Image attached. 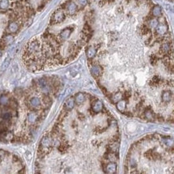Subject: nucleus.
I'll return each instance as SVG.
<instances>
[{
	"label": "nucleus",
	"instance_id": "nucleus-1",
	"mask_svg": "<svg viewBox=\"0 0 174 174\" xmlns=\"http://www.w3.org/2000/svg\"><path fill=\"white\" fill-rule=\"evenodd\" d=\"M65 19V14L62 10H57L51 17L52 23H60Z\"/></svg>",
	"mask_w": 174,
	"mask_h": 174
},
{
	"label": "nucleus",
	"instance_id": "nucleus-2",
	"mask_svg": "<svg viewBox=\"0 0 174 174\" xmlns=\"http://www.w3.org/2000/svg\"><path fill=\"white\" fill-rule=\"evenodd\" d=\"M71 33H72V29L70 27H67L64 28V30H62L59 35V39L60 41H65L68 39H69V37L71 36Z\"/></svg>",
	"mask_w": 174,
	"mask_h": 174
},
{
	"label": "nucleus",
	"instance_id": "nucleus-3",
	"mask_svg": "<svg viewBox=\"0 0 174 174\" xmlns=\"http://www.w3.org/2000/svg\"><path fill=\"white\" fill-rule=\"evenodd\" d=\"M39 87L40 88V89L42 90V92H44L45 94H48L51 92V87L48 84V83L47 82V80L41 79L39 80Z\"/></svg>",
	"mask_w": 174,
	"mask_h": 174
},
{
	"label": "nucleus",
	"instance_id": "nucleus-4",
	"mask_svg": "<svg viewBox=\"0 0 174 174\" xmlns=\"http://www.w3.org/2000/svg\"><path fill=\"white\" fill-rule=\"evenodd\" d=\"M77 9H78V7H77V5L74 2H69L67 3V6H66V10L68 11V13L70 15H73L76 13V11H77Z\"/></svg>",
	"mask_w": 174,
	"mask_h": 174
},
{
	"label": "nucleus",
	"instance_id": "nucleus-5",
	"mask_svg": "<svg viewBox=\"0 0 174 174\" xmlns=\"http://www.w3.org/2000/svg\"><path fill=\"white\" fill-rule=\"evenodd\" d=\"M156 32L159 36H164L168 32L167 25L164 23H158V25L156 27Z\"/></svg>",
	"mask_w": 174,
	"mask_h": 174
},
{
	"label": "nucleus",
	"instance_id": "nucleus-6",
	"mask_svg": "<svg viewBox=\"0 0 174 174\" xmlns=\"http://www.w3.org/2000/svg\"><path fill=\"white\" fill-rule=\"evenodd\" d=\"M103 104L102 103L101 100H96L92 104V111L96 113H99L101 111L103 110Z\"/></svg>",
	"mask_w": 174,
	"mask_h": 174
},
{
	"label": "nucleus",
	"instance_id": "nucleus-7",
	"mask_svg": "<svg viewBox=\"0 0 174 174\" xmlns=\"http://www.w3.org/2000/svg\"><path fill=\"white\" fill-rule=\"evenodd\" d=\"M116 169H117V165L115 162H110V163L107 164L106 167H105V172L107 173L112 174L115 173L116 172Z\"/></svg>",
	"mask_w": 174,
	"mask_h": 174
},
{
	"label": "nucleus",
	"instance_id": "nucleus-8",
	"mask_svg": "<svg viewBox=\"0 0 174 174\" xmlns=\"http://www.w3.org/2000/svg\"><path fill=\"white\" fill-rule=\"evenodd\" d=\"M18 29H19V25L17 22L13 21L11 22L9 25H8V27H7V30L8 32L11 33V34H14V33H16L18 32Z\"/></svg>",
	"mask_w": 174,
	"mask_h": 174
},
{
	"label": "nucleus",
	"instance_id": "nucleus-9",
	"mask_svg": "<svg viewBox=\"0 0 174 174\" xmlns=\"http://www.w3.org/2000/svg\"><path fill=\"white\" fill-rule=\"evenodd\" d=\"M74 99H75V103H76L77 104H82V103L85 101L86 99L85 95H84L83 92L77 93V94L75 95V96Z\"/></svg>",
	"mask_w": 174,
	"mask_h": 174
},
{
	"label": "nucleus",
	"instance_id": "nucleus-10",
	"mask_svg": "<svg viewBox=\"0 0 174 174\" xmlns=\"http://www.w3.org/2000/svg\"><path fill=\"white\" fill-rule=\"evenodd\" d=\"M30 105L34 108H39L40 105H41V102H40V99L36 96H34L30 99Z\"/></svg>",
	"mask_w": 174,
	"mask_h": 174
},
{
	"label": "nucleus",
	"instance_id": "nucleus-11",
	"mask_svg": "<svg viewBox=\"0 0 174 174\" xmlns=\"http://www.w3.org/2000/svg\"><path fill=\"white\" fill-rule=\"evenodd\" d=\"M96 52H97V51H96V47H89L88 50H87V51H86V54H87V57L88 58L89 60H92L93 59L94 57L96 56Z\"/></svg>",
	"mask_w": 174,
	"mask_h": 174
},
{
	"label": "nucleus",
	"instance_id": "nucleus-12",
	"mask_svg": "<svg viewBox=\"0 0 174 174\" xmlns=\"http://www.w3.org/2000/svg\"><path fill=\"white\" fill-rule=\"evenodd\" d=\"M75 106V99L74 98H69L66 101H65V103H64V107H65V108L67 109L68 111L71 110Z\"/></svg>",
	"mask_w": 174,
	"mask_h": 174
},
{
	"label": "nucleus",
	"instance_id": "nucleus-13",
	"mask_svg": "<svg viewBox=\"0 0 174 174\" xmlns=\"http://www.w3.org/2000/svg\"><path fill=\"white\" fill-rule=\"evenodd\" d=\"M91 72L94 76H99L102 73V68L99 65H93L91 68Z\"/></svg>",
	"mask_w": 174,
	"mask_h": 174
},
{
	"label": "nucleus",
	"instance_id": "nucleus-14",
	"mask_svg": "<svg viewBox=\"0 0 174 174\" xmlns=\"http://www.w3.org/2000/svg\"><path fill=\"white\" fill-rule=\"evenodd\" d=\"M161 98L164 103H169L172 99V92L170 91H164L161 95Z\"/></svg>",
	"mask_w": 174,
	"mask_h": 174
},
{
	"label": "nucleus",
	"instance_id": "nucleus-15",
	"mask_svg": "<svg viewBox=\"0 0 174 174\" xmlns=\"http://www.w3.org/2000/svg\"><path fill=\"white\" fill-rule=\"evenodd\" d=\"M152 14L156 18H158V17L161 16V14H162V9H161V7L160 6H158V5L154 6L153 7V10H152Z\"/></svg>",
	"mask_w": 174,
	"mask_h": 174
},
{
	"label": "nucleus",
	"instance_id": "nucleus-16",
	"mask_svg": "<svg viewBox=\"0 0 174 174\" xmlns=\"http://www.w3.org/2000/svg\"><path fill=\"white\" fill-rule=\"evenodd\" d=\"M116 103V108L118 110L121 112H124L126 109V101L124 99H121Z\"/></svg>",
	"mask_w": 174,
	"mask_h": 174
},
{
	"label": "nucleus",
	"instance_id": "nucleus-17",
	"mask_svg": "<svg viewBox=\"0 0 174 174\" xmlns=\"http://www.w3.org/2000/svg\"><path fill=\"white\" fill-rule=\"evenodd\" d=\"M38 119V115L36 112H30L27 115V121L30 124H34Z\"/></svg>",
	"mask_w": 174,
	"mask_h": 174
},
{
	"label": "nucleus",
	"instance_id": "nucleus-18",
	"mask_svg": "<svg viewBox=\"0 0 174 174\" xmlns=\"http://www.w3.org/2000/svg\"><path fill=\"white\" fill-rule=\"evenodd\" d=\"M10 103V99L6 95H2L0 96V105L1 106H7Z\"/></svg>",
	"mask_w": 174,
	"mask_h": 174
},
{
	"label": "nucleus",
	"instance_id": "nucleus-19",
	"mask_svg": "<svg viewBox=\"0 0 174 174\" xmlns=\"http://www.w3.org/2000/svg\"><path fill=\"white\" fill-rule=\"evenodd\" d=\"M51 144V140L50 137H47V136L43 137L42 141H41V146H42L43 148H45V149H46V148H49Z\"/></svg>",
	"mask_w": 174,
	"mask_h": 174
},
{
	"label": "nucleus",
	"instance_id": "nucleus-20",
	"mask_svg": "<svg viewBox=\"0 0 174 174\" xmlns=\"http://www.w3.org/2000/svg\"><path fill=\"white\" fill-rule=\"evenodd\" d=\"M160 51L164 54H166L170 51V44L168 43H164L160 47Z\"/></svg>",
	"mask_w": 174,
	"mask_h": 174
},
{
	"label": "nucleus",
	"instance_id": "nucleus-21",
	"mask_svg": "<svg viewBox=\"0 0 174 174\" xmlns=\"http://www.w3.org/2000/svg\"><path fill=\"white\" fill-rule=\"evenodd\" d=\"M13 41H14V37L11 36V35H7V36L3 38V43L4 44H6V45L11 44Z\"/></svg>",
	"mask_w": 174,
	"mask_h": 174
},
{
	"label": "nucleus",
	"instance_id": "nucleus-22",
	"mask_svg": "<svg viewBox=\"0 0 174 174\" xmlns=\"http://www.w3.org/2000/svg\"><path fill=\"white\" fill-rule=\"evenodd\" d=\"M2 119L5 121H11V119L12 118V114L9 112H3L2 114Z\"/></svg>",
	"mask_w": 174,
	"mask_h": 174
},
{
	"label": "nucleus",
	"instance_id": "nucleus-23",
	"mask_svg": "<svg viewBox=\"0 0 174 174\" xmlns=\"http://www.w3.org/2000/svg\"><path fill=\"white\" fill-rule=\"evenodd\" d=\"M9 7V1L8 0H0V9L7 10Z\"/></svg>",
	"mask_w": 174,
	"mask_h": 174
},
{
	"label": "nucleus",
	"instance_id": "nucleus-24",
	"mask_svg": "<svg viewBox=\"0 0 174 174\" xmlns=\"http://www.w3.org/2000/svg\"><path fill=\"white\" fill-rule=\"evenodd\" d=\"M159 22L156 18H152L149 21V26L151 28H156V27L158 25Z\"/></svg>",
	"mask_w": 174,
	"mask_h": 174
},
{
	"label": "nucleus",
	"instance_id": "nucleus-25",
	"mask_svg": "<svg viewBox=\"0 0 174 174\" xmlns=\"http://www.w3.org/2000/svg\"><path fill=\"white\" fill-rule=\"evenodd\" d=\"M123 99V95H122V93L121 92L115 93L113 97H112V99H113L114 103H116V102H118L119 100H121V99Z\"/></svg>",
	"mask_w": 174,
	"mask_h": 174
},
{
	"label": "nucleus",
	"instance_id": "nucleus-26",
	"mask_svg": "<svg viewBox=\"0 0 174 174\" xmlns=\"http://www.w3.org/2000/svg\"><path fill=\"white\" fill-rule=\"evenodd\" d=\"M145 116L147 120H153V112L151 110H147L145 113Z\"/></svg>",
	"mask_w": 174,
	"mask_h": 174
},
{
	"label": "nucleus",
	"instance_id": "nucleus-27",
	"mask_svg": "<svg viewBox=\"0 0 174 174\" xmlns=\"http://www.w3.org/2000/svg\"><path fill=\"white\" fill-rule=\"evenodd\" d=\"M4 138L6 139V140H11V139L13 138V135H12V133L10 132H5V134H4Z\"/></svg>",
	"mask_w": 174,
	"mask_h": 174
},
{
	"label": "nucleus",
	"instance_id": "nucleus-28",
	"mask_svg": "<svg viewBox=\"0 0 174 174\" xmlns=\"http://www.w3.org/2000/svg\"><path fill=\"white\" fill-rule=\"evenodd\" d=\"M77 2L81 7H85L86 5L88 4V0H77Z\"/></svg>",
	"mask_w": 174,
	"mask_h": 174
},
{
	"label": "nucleus",
	"instance_id": "nucleus-29",
	"mask_svg": "<svg viewBox=\"0 0 174 174\" xmlns=\"http://www.w3.org/2000/svg\"><path fill=\"white\" fill-rule=\"evenodd\" d=\"M8 64H9V60H6L4 61V63L3 64V67H2V68H3V69H6V68H7V66H8Z\"/></svg>",
	"mask_w": 174,
	"mask_h": 174
},
{
	"label": "nucleus",
	"instance_id": "nucleus-30",
	"mask_svg": "<svg viewBox=\"0 0 174 174\" xmlns=\"http://www.w3.org/2000/svg\"><path fill=\"white\" fill-rule=\"evenodd\" d=\"M5 156V152L3 150H0V160H3Z\"/></svg>",
	"mask_w": 174,
	"mask_h": 174
},
{
	"label": "nucleus",
	"instance_id": "nucleus-31",
	"mask_svg": "<svg viewBox=\"0 0 174 174\" xmlns=\"http://www.w3.org/2000/svg\"><path fill=\"white\" fill-rule=\"evenodd\" d=\"M2 55H3V52H2V50L0 49V57L2 56Z\"/></svg>",
	"mask_w": 174,
	"mask_h": 174
}]
</instances>
